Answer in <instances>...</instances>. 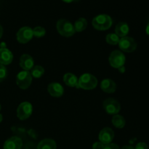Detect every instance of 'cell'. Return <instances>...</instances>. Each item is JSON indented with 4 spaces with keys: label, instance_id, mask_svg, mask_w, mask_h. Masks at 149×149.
<instances>
[{
    "label": "cell",
    "instance_id": "6da1fadb",
    "mask_svg": "<svg viewBox=\"0 0 149 149\" xmlns=\"http://www.w3.org/2000/svg\"><path fill=\"white\" fill-rule=\"evenodd\" d=\"M95 29L97 31H106L111 27L113 20L111 17L106 14H100L95 16L92 21Z\"/></svg>",
    "mask_w": 149,
    "mask_h": 149
},
{
    "label": "cell",
    "instance_id": "7a4b0ae2",
    "mask_svg": "<svg viewBox=\"0 0 149 149\" xmlns=\"http://www.w3.org/2000/svg\"><path fill=\"white\" fill-rule=\"evenodd\" d=\"M97 85V79L93 74H82L78 79V88L86 90H93Z\"/></svg>",
    "mask_w": 149,
    "mask_h": 149
},
{
    "label": "cell",
    "instance_id": "3957f363",
    "mask_svg": "<svg viewBox=\"0 0 149 149\" xmlns=\"http://www.w3.org/2000/svg\"><path fill=\"white\" fill-rule=\"evenodd\" d=\"M56 29L60 35L64 37H71L76 32L74 25L65 19H60L58 20Z\"/></svg>",
    "mask_w": 149,
    "mask_h": 149
},
{
    "label": "cell",
    "instance_id": "277c9868",
    "mask_svg": "<svg viewBox=\"0 0 149 149\" xmlns=\"http://www.w3.org/2000/svg\"><path fill=\"white\" fill-rule=\"evenodd\" d=\"M32 78L33 77L29 71H20L16 77V84L17 87L21 90H26L31 84Z\"/></svg>",
    "mask_w": 149,
    "mask_h": 149
},
{
    "label": "cell",
    "instance_id": "5b68a950",
    "mask_svg": "<svg viewBox=\"0 0 149 149\" xmlns=\"http://www.w3.org/2000/svg\"><path fill=\"white\" fill-rule=\"evenodd\" d=\"M110 65L114 68H119L124 66L126 61L125 55L122 52L119 50H114L111 52L109 58Z\"/></svg>",
    "mask_w": 149,
    "mask_h": 149
},
{
    "label": "cell",
    "instance_id": "8992f818",
    "mask_svg": "<svg viewBox=\"0 0 149 149\" xmlns=\"http://www.w3.org/2000/svg\"><path fill=\"white\" fill-rule=\"evenodd\" d=\"M103 107L106 113L111 115L118 114L121 110V105L119 102L112 97L106 99L103 101Z\"/></svg>",
    "mask_w": 149,
    "mask_h": 149
},
{
    "label": "cell",
    "instance_id": "52a82bcc",
    "mask_svg": "<svg viewBox=\"0 0 149 149\" xmlns=\"http://www.w3.org/2000/svg\"><path fill=\"white\" fill-rule=\"evenodd\" d=\"M118 45L119 49L125 52H132L137 48V43L135 39L127 36L121 38Z\"/></svg>",
    "mask_w": 149,
    "mask_h": 149
},
{
    "label": "cell",
    "instance_id": "ba28073f",
    "mask_svg": "<svg viewBox=\"0 0 149 149\" xmlns=\"http://www.w3.org/2000/svg\"><path fill=\"white\" fill-rule=\"evenodd\" d=\"M32 112V105L29 102H23L17 107V116L20 120H26L31 116Z\"/></svg>",
    "mask_w": 149,
    "mask_h": 149
},
{
    "label": "cell",
    "instance_id": "9c48e42d",
    "mask_svg": "<svg viewBox=\"0 0 149 149\" xmlns=\"http://www.w3.org/2000/svg\"><path fill=\"white\" fill-rule=\"evenodd\" d=\"M33 36V29L29 26L20 28L16 34L17 42L20 44L28 43L31 40Z\"/></svg>",
    "mask_w": 149,
    "mask_h": 149
},
{
    "label": "cell",
    "instance_id": "30bf717a",
    "mask_svg": "<svg viewBox=\"0 0 149 149\" xmlns=\"http://www.w3.org/2000/svg\"><path fill=\"white\" fill-rule=\"evenodd\" d=\"M99 141L104 145L111 143L114 138V132L109 127H105L99 133Z\"/></svg>",
    "mask_w": 149,
    "mask_h": 149
},
{
    "label": "cell",
    "instance_id": "8fae6325",
    "mask_svg": "<svg viewBox=\"0 0 149 149\" xmlns=\"http://www.w3.org/2000/svg\"><path fill=\"white\" fill-rule=\"evenodd\" d=\"M23 146V141L20 138L13 136L7 139L4 142V149H21Z\"/></svg>",
    "mask_w": 149,
    "mask_h": 149
},
{
    "label": "cell",
    "instance_id": "7c38bea8",
    "mask_svg": "<svg viewBox=\"0 0 149 149\" xmlns=\"http://www.w3.org/2000/svg\"><path fill=\"white\" fill-rule=\"evenodd\" d=\"M47 90L49 94L54 97H60L63 95L64 89L61 84L52 82L48 85Z\"/></svg>",
    "mask_w": 149,
    "mask_h": 149
},
{
    "label": "cell",
    "instance_id": "4fadbf2b",
    "mask_svg": "<svg viewBox=\"0 0 149 149\" xmlns=\"http://www.w3.org/2000/svg\"><path fill=\"white\" fill-rule=\"evenodd\" d=\"M34 61L33 58L30 55L28 54H23L21 55L20 58V66L23 68L24 71H30L34 66Z\"/></svg>",
    "mask_w": 149,
    "mask_h": 149
},
{
    "label": "cell",
    "instance_id": "5bb4252c",
    "mask_svg": "<svg viewBox=\"0 0 149 149\" xmlns=\"http://www.w3.org/2000/svg\"><path fill=\"white\" fill-rule=\"evenodd\" d=\"M13 60V55L7 48H0V64L7 65L11 63Z\"/></svg>",
    "mask_w": 149,
    "mask_h": 149
},
{
    "label": "cell",
    "instance_id": "9a60e30c",
    "mask_svg": "<svg viewBox=\"0 0 149 149\" xmlns=\"http://www.w3.org/2000/svg\"><path fill=\"white\" fill-rule=\"evenodd\" d=\"M100 88L104 93H113L116 90V84L110 79H106L101 81Z\"/></svg>",
    "mask_w": 149,
    "mask_h": 149
},
{
    "label": "cell",
    "instance_id": "2e32d148",
    "mask_svg": "<svg viewBox=\"0 0 149 149\" xmlns=\"http://www.w3.org/2000/svg\"><path fill=\"white\" fill-rule=\"evenodd\" d=\"M130 31L129 26L125 22H119L115 27V33L119 36V38L127 36Z\"/></svg>",
    "mask_w": 149,
    "mask_h": 149
},
{
    "label": "cell",
    "instance_id": "e0dca14e",
    "mask_svg": "<svg viewBox=\"0 0 149 149\" xmlns=\"http://www.w3.org/2000/svg\"><path fill=\"white\" fill-rule=\"evenodd\" d=\"M63 81L68 87L78 88V79L77 76L72 73H66L63 76Z\"/></svg>",
    "mask_w": 149,
    "mask_h": 149
},
{
    "label": "cell",
    "instance_id": "ac0fdd59",
    "mask_svg": "<svg viewBox=\"0 0 149 149\" xmlns=\"http://www.w3.org/2000/svg\"><path fill=\"white\" fill-rule=\"evenodd\" d=\"M56 143L50 138H45L38 143L37 149H56Z\"/></svg>",
    "mask_w": 149,
    "mask_h": 149
},
{
    "label": "cell",
    "instance_id": "d6986e66",
    "mask_svg": "<svg viewBox=\"0 0 149 149\" xmlns=\"http://www.w3.org/2000/svg\"><path fill=\"white\" fill-rule=\"evenodd\" d=\"M74 29L76 32H81L86 29L87 26V21L84 17H79L74 23Z\"/></svg>",
    "mask_w": 149,
    "mask_h": 149
},
{
    "label": "cell",
    "instance_id": "ffe728a7",
    "mask_svg": "<svg viewBox=\"0 0 149 149\" xmlns=\"http://www.w3.org/2000/svg\"><path fill=\"white\" fill-rule=\"evenodd\" d=\"M125 123L126 122L123 116L119 114L113 115V118H112V124L115 127L118 128V129H122L125 126Z\"/></svg>",
    "mask_w": 149,
    "mask_h": 149
},
{
    "label": "cell",
    "instance_id": "44dd1931",
    "mask_svg": "<svg viewBox=\"0 0 149 149\" xmlns=\"http://www.w3.org/2000/svg\"><path fill=\"white\" fill-rule=\"evenodd\" d=\"M45 74V69L41 65H34L31 70V74L32 77H34L36 79H39L43 76Z\"/></svg>",
    "mask_w": 149,
    "mask_h": 149
},
{
    "label": "cell",
    "instance_id": "7402d4cb",
    "mask_svg": "<svg viewBox=\"0 0 149 149\" xmlns=\"http://www.w3.org/2000/svg\"><path fill=\"white\" fill-rule=\"evenodd\" d=\"M119 39H120V38H119L116 33H109V34H107V36H106V42L111 45H118L119 42Z\"/></svg>",
    "mask_w": 149,
    "mask_h": 149
},
{
    "label": "cell",
    "instance_id": "603a6c76",
    "mask_svg": "<svg viewBox=\"0 0 149 149\" xmlns=\"http://www.w3.org/2000/svg\"><path fill=\"white\" fill-rule=\"evenodd\" d=\"M33 34L36 38L43 37L46 34V30L42 26H36L33 29Z\"/></svg>",
    "mask_w": 149,
    "mask_h": 149
},
{
    "label": "cell",
    "instance_id": "cb8c5ba5",
    "mask_svg": "<svg viewBox=\"0 0 149 149\" xmlns=\"http://www.w3.org/2000/svg\"><path fill=\"white\" fill-rule=\"evenodd\" d=\"M7 75V71L5 66L1 64H0V81H2L5 79Z\"/></svg>",
    "mask_w": 149,
    "mask_h": 149
},
{
    "label": "cell",
    "instance_id": "d4e9b609",
    "mask_svg": "<svg viewBox=\"0 0 149 149\" xmlns=\"http://www.w3.org/2000/svg\"><path fill=\"white\" fill-rule=\"evenodd\" d=\"M135 149H148V146L146 143L141 142L137 144Z\"/></svg>",
    "mask_w": 149,
    "mask_h": 149
},
{
    "label": "cell",
    "instance_id": "484cf974",
    "mask_svg": "<svg viewBox=\"0 0 149 149\" xmlns=\"http://www.w3.org/2000/svg\"><path fill=\"white\" fill-rule=\"evenodd\" d=\"M104 149H120L119 146L116 143H111L107 144V145H105Z\"/></svg>",
    "mask_w": 149,
    "mask_h": 149
},
{
    "label": "cell",
    "instance_id": "4316f807",
    "mask_svg": "<svg viewBox=\"0 0 149 149\" xmlns=\"http://www.w3.org/2000/svg\"><path fill=\"white\" fill-rule=\"evenodd\" d=\"M105 145L101 142H95L93 145V149H104Z\"/></svg>",
    "mask_w": 149,
    "mask_h": 149
},
{
    "label": "cell",
    "instance_id": "83f0119b",
    "mask_svg": "<svg viewBox=\"0 0 149 149\" xmlns=\"http://www.w3.org/2000/svg\"><path fill=\"white\" fill-rule=\"evenodd\" d=\"M121 149H135V148L133 146H125Z\"/></svg>",
    "mask_w": 149,
    "mask_h": 149
},
{
    "label": "cell",
    "instance_id": "f1b7e54d",
    "mask_svg": "<svg viewBox=\"0 0 149 149\" xmlns=\"http://www.w3.org/2000/svg\"><path fill=\"white\" fill-rule=\"evenodd\" d=\"M118 70H119V71L120 73H124L125 71V65L124 66H122L121 68H118Z\"/></svg>",
    "mask_w": 149,
    "mask_h": 149
},
{
    "label": "cell",
    "instance_id": "f546056e",
    "mask_svg": "<svg viewBox=\"0 0 149 149\" xmlns=\"http://www.w3.org/2000/svg\"><path fill=\"white\" fill-rule=\"evenodd\" d=\"M2 34H3V29H2V26L0 25V39H1V36H2Z\"/></svg>",
    "mask_w": 149,
    "mask_h": 149
},
{
    "label": "cell",
    "instance_id": "4dcf8cb0",
    "mask_svg": "<svg viewBox=\"0 0 149 149\" xmlns=\"http://www.w3.org/2000/svg\"><path fill=\"white\" fill-rule=\"evenodd\" d=\"M146 32L147 35H148L149 36V23H148V25H147V26H146Z\"/></svg>",
    "mask_w": 149,
    "mask_h": 149
},
{
    "label": "cell",
    "instance_id": "1f68e13d",
    "mask_svg": "<svg viewBox=\"0 0 149 149\" xmlns=\"http://www.w3.org/2000/svg\"><path fill=\"white\" fill-rule=\"evenodd\" d=\"M62 1H64V2H65V3H71V2H72L74 0H62Z\"/></svg>",
    "mask_w": 149,
    "mask_h": 149
},
{
    "label": "cell",
    "instance_id": "d6a6232c",
    "mask_svg": "<svg viewBox=\"0 0 149 149\" xmlns=\"http://www.w3.org/2000/svg\"><path fill=\"white\" fill-rule=\"evenodd\" d=\"M2 119H3V117H2V115L0 113V123H1V122H2Z\"/></svg>",
    "mask_w": 149,
    "mask_h": 149
},
{
    "label": "cell",
    "instance_id": "836d02e7",
    "mask_svg": "<svg viewBox=\"0 0 149 149\" xmlns=\"http://www.w3.org/2000/svg\"><path fill=\"white\" fill-rule=\"evenodd\" d=\"M0 111H1V105H0Z\"/></svg>",
    "mask_w": 149,
    "mask_h": 149
}]
</instances>
